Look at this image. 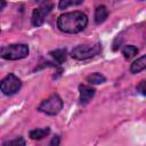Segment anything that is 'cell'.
<instances>
[{"instance_id": "6da1fadb", "label": "cell", "mask_w": 146, "mask_h": 146, "mask_svg": "<svg viewBox=\"0 0 146 146\" xmlns=\"http://www.w3.org/2000/svg\"><path fill=\"white\" fill-rule=\"evenodd\" d=\"M88 17L82 11H71L60 15L57 19L58 29L64 33H79L86 29Z\"/></svg>"}, {"instance_id": "7a4b0ae2", "label": "cell", "mask_w": 146, "mask_h": 146, "mask_svg": "<svg viewBox=\"0 0 146 146\" xmlns=\"http://www.w3.org/2000/svg\"><path fill=\"white\" fill-rule=\"evenodd\" d=\"M29 55V47L24 43H13L0 47V57L8 60H17Z\"/></svg>"}, {"instance_id": "3957f363", "label": "cell", "mask_w": 146, "mask_h": 146, "mask_svg": "<svg viewBox=\"0 0 146 146\" xmlns=\"http://www.w3.org/2000/svg\"><path fill=\"white\" fill-rule=\"evenodd\" d=\"M100 51H102V44L98 42L94 44H80L72 50L71 56L74 59L83 60V59H88L97 56Z\"/></svg>"}, {"instance_id": "277c9868", "label": "cell", "mask_w": 146, "mask_h": 146, "mask_svg": "<svg viewBox=\"0 0 146 146\" xmlns=\"http://www.w3.org/2000/svg\"><path fill=\"white\" fill-rule=\"evenodd\" d=\"M63 107V100L62 98L57 95L54 94L51 96H49L47 99H44L38 107V110L47 115H56L60 112Z\"/></svg>"}, {"instance_id": "5b68a950", "label": "cell", "mask_w": 146, "mask_h": 146, "mask_svg": "<svg viewBox=\"0 0 146 146\" xmlns=\"http://www.w3.org/2000/svg\"><path fill=\"white\" fill-rule=\"evenodd\" d=\"M39 3V7L35 8L32 13V24L34 26H40L43 24L46 16L51 11L54 5L50 0H35Z\"/></svg>"}, {"instance_id": "8992f818", "label": "cell", "mask_w": 146, "mask_h": 146, "mask_svg": "<svg viewBox=\"0 0 146 146\" xmlns=\"http://www.w3.org/2000/svg\"><path fill=\"white\" fill-rule=\"evenodd\" d=\"M21 87H22L21 80L13 73H9L0 81V90L7 96L16 94L21 89Z\"/></svg>"}, {"instance_id": "52a82bcc", "label": "cell", "mask_w": 146, "mask_h": 146, "mask_svg": "<svg viewBox=\"0 0 146 146\" xmlns=\"http://www.w3.org/2000/svg\"><path fill=\"white\" fill-rule=\"evenodd\" d=\"M79 91H80V102L83 105L88 104L91 100V98L95 96V92H96V90L92 87L87 86V84H81L79 87Z\"/></svg>"}, {"instance_id": "ba28073f", "label": "cell", "mask_w": 146, "mask_h": 146, "mask_svg": "<svg viewBox=\"0 0 146 146\" xmlns=\"http://www.w3.org/2000/svg\"><path fill=\"white\" fill-rule=\"evenodd\" d=\"M146 68V56L143 55L140 58H138L137 60H135L131 66H130V72L136 74V73H139L141 71H144Z\"/></svg>"}, {"instance_id": "9c48e42d", "label": "cell", "mask_w": 146, "mask_h": 146, "mask_svg": "<svg viewBox=\"0 0 146 146\" xmlns=\"http://www.w3.org/2000/svg\"><path fill=\"white\" fill-rule=\"evenodd\" d=\"M108 16V10L105 6H98L95 10V22L96 24H102L106 21Z\"/></svg>"}, {"instance_id": "30bf717a", "label": "cell", "mask_w": 146, "mask_h": 146, "mask_svg": "<svg viewBox=\"0 0 146 146\" xmlns=\"http://www.w3.org/2000/svg\"><path fill=\"white\" fill-rule=\"evenodd\" d=\"M50 132V129L47 128H39V129H34L30 131V138L34 139V140H40L42 138H44L46 136H48Z\"/></svg>"}, {"instance_id": "8fae6325", "label": "cell", "mask_w": 146, "mask_h": 146, "mask_svg": "<svg viewBox=\"0 0 146 146\" xmlns=\"http://www.w3.org/2000/svg\"><path fill=\"white\" fill-rule=\"evenodd\" d=\"M49 55H50L58 64H63V63L66 60L67 52H66V49H56V50L50 51Z\"/></svg>"}, {"instance_id": "7c38bea8", "label": "cell", "mask_w": 146, "mask_h": 146, "mask_svg": "<svg viewBox=\"0 0 146 146\" xmlns=\"http://www.w3.org/2000/svg\"><path fill=\"white\" fill-rule=\"evenodd\" d=\"M86 80L90 84H100V83H104L106 81V78L103 74L96 72V73H91L90 75H88Z\"/></svg>"}, {"instance_id": "4fadbf2b", "label": "cell", "mask_w": 146, "mask_h": 146, "mask_svg": "<svg viewBox=\"0 0 146 146\" xmlns=\"http://www.w3.org/2000/svg\"><path fill=\"white\" fill-rule=\"evenodd\" d=\"M137 52H138L137 47H135V46H132V44L124 46V47H123V49H122V54H123L124 58H127V59L132 58L135 55H137Z\"/></svg>"}, {"instance_id": "5bb4252c", "label": "cell", "mask_w": 146, "mask_h": 146, "mask_svg": "<svg viewBox=\"0 0 146 146\" xmlns=\"http://www.w3.org/2000/svg\"><path fill=\"white\" fill-rule=\"evenodd\" d=\"M82 2H83V0H59L58 8L60 10H63V9H66V8L72 7V6H79Z\"/></svg>"}, {"instance_id": "9a60e30c", "label": "cell", "mask_w": 146, "mask_h": 146, "mask_svg": "<svg viewBox=\"0 0 146 146\" xmlns=\"http://www.w3.org/2000/svg\"><path fill=\"white\" fill-rule=\"evenodd\" d=\"M3 145H25V140L19 137V138H16V139H13V140H8V141H5Z\"/></svg>"}, {"instance_id": "2e32d148", "label": "cell", "mask_w": 146, "mask_h": 146, "mask_svg": "<svg viewBox=\"0 0 146 146\" xmlns=\"http://www.w3.org/2000/svg\"><path fill=\"white\" fill-rule=\"evenodd\" d=\"M137 90H138L141 95H145V94H146V92H145V91H146V90H145V81H140V83L137 86Z\"/></svg>"}, {"instance_id": "e0dca14e", "label": "cell", "mask_w": 146, "mask_h": 146, "mask_svg": "<svg viewBox=\"0 0 146 146\" xmlns=\"http://www.w3.org/2000/svg\"><path fill=\"white\" fill-rule=\"evenodd\" d=\"M50 145H55V146L59 145V137H58V136H55V137L51 139V141H50Z\"/></svg>"}, {"instance_id": "ac0fdd59", "label": "cell", "mask_w": 146, "mask_h": 146, "mask_svg": "<svg viewBox=\"0 0 146 146\" xmlns=\"http://www.w3.org/2000/svg\"><path fill=\"white\" fill-rule=\"evenodd\" d=\"M6 6V1L5 0H0V10H2Z\"/></svg>"}]
</instances>
